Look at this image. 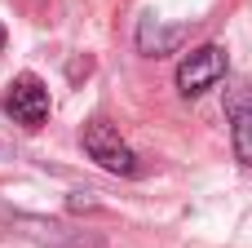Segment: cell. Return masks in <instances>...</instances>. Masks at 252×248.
<instances>
[{"instance_id":"1","label":"cell","mask_w":252,"mask_h":248,"mask_svg":"<svg viewBox=\"0 0 252 248\" xmlns=\"http://www.w3.org/2000/svg\"><path fill=\"white\" fill-rule=\"evenodd\" d=\"M80 146L89 151V160H97L106 173H120V177H137L142 173V164H137V155H133V146L120 138V129L115 124H106L102 115H93L84 129H80Z\"/></svg>"},{"instance_id":"2","label":"cell","mask_w":252,"mask_h":248,"mask_svg":"<svg viewBox=\"0 0 252 248\" xmlns=\"http://www.w3.org/2000/svg\"><path fill=\"white\" fill-rule=\"evenodd\" d=\"M226 49L221 44H199V49H190L182 62H177V93L182 98H199V93H208V89H217L221 80H226Z\"/></svg>"},{"instance_id":"3","label":"cell","mask_w":252,"mask_h":248,"mask_svg":"<svg viewBox=\"0 0 252 248\" xmlns=\"http://www.w3.org/2000/svg\"><path fill=\"white\" fill-rule=\"evenodd\" d=\"M49 84L35 75V71H22V75H13V84H9V93H4V111L18 120V124H27V129H40L44 120H49Z\"/></svg>"},{"instance_id":"4","label":"cell","mask_w":252,"mask_h":248,"mask_svg":"<svg viewBox=\"0 0 252 248\" xmlns=\"http://www.w3.org/2000/svg\"><path fill=\"white\" fill-rule=\"evenodd\" d=\"M9 226L40 248H102L93 235H84L66 222H49V217H31V213H9Z\"/></svg>"},{"instance_id":"5","label":"cell","mask_w":252,"mask_h":248,"mask_svg":"<svg viewBox=\"0 0 252 248\" xmlns=\"http://www.w3.org/2000/svg\"><path fill=\"white\" fill-rule=\"evenodd\" d=\"M226 120H230L239 164L252 169V84L248 80H226Z\"/></svg>"},{"instance_id":"6","label":"cell","mask_w":252,"mask_h":248,"mask_svg":"<svg viewBox=\"0 0 252 248\" xmlns=\"http://www.w3.org/2000/svg\"><path fill=\"white\" fill-rule=\"evenodd\" d=\"M190 35V27L186 22H159V18H142L137 22V49L146 53V58H164V53H177V44Z\"/></svg>"},{"instance_id":"7","label":"cell","mask_w":252,"mask_h":248,"mask_svg":"<svg viewBox=\"0 0 252 248\" xmlns=\"http://www.w3.org/2000/svg\"><path fill=\"white\" fill-rule=\"evenodd\" d=\"M71 209H75V213H80V209H97L93 191H75V195H71Z\"/></svg>"},{"instance_id":"8","label":"cell","mask_w":252,"mask_h":248,"mask_svg":"<svg viewBox=\"0 0 252 248\" xmlns=\"http://www.w3.org/2000/svg\"><path fill=\"white\" fill-rule=\"evenodd\" d=\"M4 40H9V31H4V27H0V49H4Z\"/></svg>"}]
</instances>
